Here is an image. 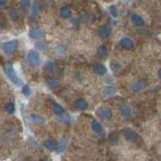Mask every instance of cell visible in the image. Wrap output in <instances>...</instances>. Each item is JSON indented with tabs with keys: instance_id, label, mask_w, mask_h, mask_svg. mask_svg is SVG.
Returning <instances> with one entry per match:
<instances>
[{
	"instance_id": "obj_8",
	"label": "cell",
	"mask_w": 161,
	"mask_h": 161,
	"mask_svg": "<svg viewBox=\"0 0 161 161\" xmlns=\"http://www.w3.org/2000/svg\"><path fill=\"white\" fill-rule=\"evenodd\" d=\"M119 44H120V47L125 50H131L134 48V42L132 40V38H130L128 36H124L121 38Z\"/></svg>"
},
{
	"instance_id": "obj_3",
	"label": "cell",
	"mask_w": 161,
	"mask_h": 161,
	"mask_svg": "<svg viewBox=\"0 0 161 161\" xmlns=\"http://www.w3.org/2000/svg\"><path fill=\"white\" fill-rule=\"evenodd\" d=\"M123 137L129 141V142H137L138 139H139V134L136 132V131L132 128H130V127H126L123 129Z\"/></svg>"
},
{
	"instance_id": "obj_5",
	"label": "cell",
	"mask_w": 161,
	"mask_h": 161,
	"mask_svg": "<svg viewBox=\"0 0 161 161\" xmlns=\"http://www.w3.org/2000/svg\"><path fill=\"white\" fill-rule=\"evenodd\" d=\"M27 60L28 63L33 65V67H37L40 64H42V57H40L39 53L35 49L29 50L27 53Z\"/></svg>"
},
{
	"instance_id": "obj_33",
	"label": "cell",
	"mask_w": 161,
	"mask_h": 161,
	"mask_svg": "<svg viewBox=\"0 0 161 161\" xmlns=\"http://www.w3.org/2000/svg\"><path fill=\"white\" fill-rule=\"evenodd\" d=\"M39 161H49V158H47V157H44V158H42V159H40Z\"/></svg>"
},
{
	"instance_id": "obj_30",
	"label": "cell",
	"mask_w": 161,
	"mask_h": 161,
	"mask_svg": "<svg viewBox=\"0 0 161 161\" xmlns=\"http://www.w3.org/2000/svg\"><path fill=\"white\" fill-rule=\"evenodd\" d=\"M20 4H21V6L24 9H28L30 7V5H31V3H30L29 1H26V0H23V1L20 2Z\"/></svg>"
},
{
	"instance_id": "obj_13",
	"label": "cell",
	"mask_w": 161,
	"mask_h": 161,
	"mask_svg": "<svg viewBox=\"0 0 161 161\" xmlns=\"http://www.w3.org/2000/svg\"><path fill=\"white\" fill-rule=\"evenodd\" d=\"M44 148H47L49 151H54L58 150V142L54 139H47L43 142Z\"/></svg>"
},
{
	"instance_id": "obj_26",
	"label": "cell",
	"mask_w": 161,
	"mask_h": 161,
	"mask_svg": "<svg viewBox=\"0 0 161 161\" xmlns=\"http://www.w3.org/2000/svg\"><path fill=\"white\" fill-rule=\"evenodd\" d=\"M55 68V64L53 62H47L44 65V69L45 70H53Z\"/></svg>"
},
{
	"instance_id": "obj_9",
	"label": "cell",
	"mask_w": 161,
	"mask_h": 161,
	"mask_svg": "<svg viewBox=\"0 0 161 161\" xmlns=\"http://www.w3.org/2000/svg\"><path fill=\"white\" fill-rule=\"evenodd\" d=\"M92 129L96 134L100 136V137H104L105 136V129L103 127V125L99 123L98 121H93L92 122Z\"/></svg>"
},
{
	"instance_id": "obj_17",
	"label": "cell",
	"mask_w": 161,
	"mask_h": 161,
	"mask_svg": "<svg viewBox=\"0 0 161 161\" xmlns=\"http://www.w3.org/2000/svg\"><path fill=\"white\" fill-rule=\"evenodd\" d=\"M59 15H60V17L68 19L72 16V10H70L69 7H68V6H63L59 9Z\"/></svg>"
},
{
	"instance_id": "obj_31",
	"label": "cell",
	"mask_w": 161,
	"mask_h": 161,
	"mask_svg": "<svg viewBox=\"0 0 161 161\" xmlns=\"http://www.w3.org/2000/svg\"><path fill=\"white\" fill-rule=\"evenodd\" d=\"M157 77L159 80H161V68L157 70Z\"/></svg>"
},
{
	"instance_id": "obj_7",
	"label": "cell",
	"mask_w": 161,
	"mask_h": 161,
	"mask_svg": "<svg viewBox=\"0 0 161 161\" xmlns=\"http://www.w3.org/2000/svg\"><path fill=\"white\" fill-rule=\"evenodd\" d=\"M2 48L6 54H12L17 49V42L16 40H9V42H4Z\"/></svg>"
},
{
	"instance_id": "obj_10",
	"label": "cell",
	"mask_w": 161,
	"mask_h": 161,
	"mask_svg": "<svg viewBox=\"0 0 161 161\" xmlns=\"http://www.w3.org/2000/svg\"><path fill=\"white\" fill-rule=\"evenodd\" d=\"M131 21H132V23L137 27H143L145 25L144 18L141 16V15L136 14V13L132 14V16H131Z\"/></svg>"
},
{
	"instance_id": "obj_2",
	"label": "cell",
	"mask_w": 161,
	"mask_h": 161,
	"mask_svg": "<svg viewBox=\"0 0 161 161\" xmlns=\"http://www.w3.org/2000/svg\"><path fill=\"white\" fill-rule=\"evenodd\" d=\"M96 115L101 120L109 121L113 117V111L111 110V108L107 107V106H101V107L97 108V110H96Z\"/></svg>"
},
{
	"instance_id": "obj_34",
	"label": "cell",
	"mask_w": 161,
	"mask_h": 161,
	"mask_svg": "<svg viewBox=\"0 0 161 161\" xmlns=\"http://www.w3.org/2000/svg\"><path fill=\"white\" fill-rule=\"evenodd\" d=\"M109 161H115V160H109Z\"/></svg>"
},
{
	"instance_id": "obj_1",
	"label": "cell",
	"mask_w": 161,
	"mask_h": 161,
	"mask_svg": "<svg viewBox=\"0 0 161 161\" xmlns=\"http://www.w3.org/2000/svg\"><path fill=\"white\" fill-rule=\"evenodd\" d=\"M5 73H6L7 77L10 79V80L15 85V86H20L21 85V80H20V78L18 77V75L16 73V70L14 69V68L12 67L11 64H6L4 67Z\"/></svg>"
},
{
	"instance_id": "obj_6",
	"label": "cell",
	"mask_w": 161,
	"mask_h": 161,
	"mask_svg": "<svg viewBox=\"0 0 161 161\" xmlns=\"http://www.w3.org/2000/svg\"><path fill=\"white\" fill-rule=\"evenodd\" d=\"M131 89H132L133 92H136V93L143 92V91H145L146 89H147V83L143 80H133L132 84H131Z\"/></svg>"
},
{
	"instance_id": "obj_20",
	"label": "cell",
	"mask_w": 161,
	"mask_h": 161,
	"mask_svg": "<svg viewBox=\"0 0 161 161\" xmlns=\"http://www.w3.org/2000/svg\"><path fill=\"white\" fill-rule=\"evenodd\" d=\"M53 112H54V114H57L58 116H59V115H63L64 113H65V111H64V109L60 106L59 104H58V103H53Z\"/></svg>"
},
{
	"instance_id": "obj_32",
	"label": "cell",
	"mask_w": 161,
	"mask_h": 161,
	"mask_svg": "<svg viewBox=\"0 0 161 161\" xmlns=\"http://www.w3.org/2000/svg\"><path fill=\"white\" fill-rule=\"evenodd\" d=\"M6 1L5 0H0V6H4V5H6Z\"/></svg>"
},
{
	"instance_id": "obj_22",
	"label": "cell",
	"mask_w": 161,
	"mask_h": 161,
	"mask_svg": "<svg viewBox=\"0 0 161 161\" xmlns=\"http://www.w3.org/2000/svg\"><path fill=\"white\" fill-rule=\"evenodd\" d=\"M30 119L33 123L35 124H43L44 123V118L42 117V116H38V115H31L30 116Z\"/></svg>"
},
{
	"instance_id": "obj_16",
	"label": "cell",
	"mask_w": 161,
	"mask_h": 161,
	"mask_svg": "<svg viewBox=\"0 0 161 161\" xmlns=\"http://www.w3.org/2000/svg\"><path fill=\"white\" fill-rule=\"evenodd\" d=\"M98 33L102 38H107L110 36V34H111V28L109 26H107V25H104V26L100 27Z\"/></svg>"
},
{
	"instance_id": "obj_11",
	"label": "cell",
	"mask_w": 161,
	"mask_h": 161,
	"mask_svg": "<svg viewBox=\"0 0 161 161\" xmlns=\"http://www.w3.org/2000/svg\"><path fill=\"white\" fill-rule=\"evenodd\" d=\"M43 35H44L43 31L38 27H33L29 30V36L33 39H36V40L42 39L43 37Z\"/></svg>"
},
{
	"instance_id": "obj_19",
	"label": "cell",
	"mask_w": 161,
	"mask_h": 161,
	"mask_svg": "<svg viewBox=\"0 0 161 161\" xmlns=\"http://www.w3.org/2000/svg\"><path fill=\"white\" fill-rule=\"evenodd\" d=\"M58 84H59V80L58 78H55V77H50L47 80V87L50 89L57 88L58 86Z\"/></svg>"
},
{
	"instance_id": "obj_28",
	"label": "cell",
	"mask_w": 161,
	"mask_h": 161,
	"mask_svg": "<svg viewBox=\"0 0 161 161\" xmlns=\"http://www.w3.org/2000/svg\"><path fill=\"white\" fill-rule=\"evenodd\" d=\"M21 92H22V94L24 95V96H29L30 95V92H31V91H30V88L28 87L27 85H25V86H23L22 87V90H21Z\"/></svg>"
},
{
	"instance_id": "obj_14",
	"label": "cell",
	"mask_w": 161,
	"mask_h": 161,
	"mask_svg": "<svg viewBox=\"0 0 161 161\" xmlns=\"http://www.w3.org/2000/svg\"><path fill=\"white\" fill-rule=\"evenodd\" d=\"M75 107L78 110H86L89 107V104L85 99H78L75 101Z\"/></svg>"
},
{
	"instance_id": "obj_23",
	"label": "cell",
	"mask_w": 161,
	"mask_h": 161,
	"mask_svg": "<svg viewBox=\"0 0 161 161\" xmlns=\"http://www.w3.org/2000/svg\"><path fill=\"white\" fill-rule=\"evenodd\" d=\"M58 118L59 120V122L64 123V124H68V123H69V121H70V117H69V115L68 113H64L63 115H59V116H58Z\"/></svg>"
},
{
	"instance_id": "obj_27",
	"label": "cell",
	"mask_w": 161,
	"mask_h": 161,
	"mask_svg": "<svg viewBox=\"0 0 161 161\" xmlns=\"http://www.w3.org/2000/svg\"><path fill=\"white\" fill-rule=\"evenodd\" d=\"M31 12L34 16H37L38 13H39V9H38V4L37 3H34L32 5V8H31Z\"/></svg>"
},
{
	"instance_id": "obj_24",
	"label": "cell",
	"mask_w": 161,
	"mask_h": 161,
	"mask_svg": "<svg viewBox=\"0 0 161 161\" xmlns=\"http://www.w3.org/2000/svg\"><path fill=\"white\" fill-rule=\"evenodd\" d=\"M109 13L111 14V16L116 18L118 17V8L116 5H111V6H109Z\"/></svg>"
},
{
	"instance_id": "obj_4",
	"label": "cell",
	"mask_w": 161,
	"mask_h": 161,
	"mask_svg": "<svg viewBox=\"0 0 161 161\" xmlns=\"http://www.w3.org/2000/svg\"><path fill=\"white\" fill-rule=\"evenodd\" d=\"M119 113L125 119H129L133 116L132 107L126 102H121L119 104Z\"/></svg>"
},
{
	"instance_id": "obj_15",
	"label": "cell",
	"mask_w": 161,
	"mask_h": 161,
	"mask_svg": "<svg viewBox=\"0 0 161 161\" xmlns=\"http://www.w3.org/2000/svg\"><path fill=\"white\" fill-rule=\"evenodd\" d=\"M68 142H69V139L67 136H62V138L59 140V143H58V152L60 153L63 152V151L65 149L68 145Z\"/></svg>"
},
{
	"instance_id": "obj_25",
	"label": "cell",
	"mask_w": 161,
	"mask_h": 161,
	"mask_svg": "<svg viewBox=\"0 0 161 161\" xmlns=\"http://www.w3.org/2000/svg\"><path fill=\"white\" fill-rule=\"evenodd\" d=\"M5 111H6L8 114L14 113V111H15V105L13 103H8V104H6V106H5Z\"/></svg>"
},
{
	"instance_id": "obj_21",
	"label": "cell",
	"mask_w": 161,
	"mask_h": 161,
	"mask_svg": "<svg viewBox=\"0 0 161 161\" xmlns=\"http://www.w3.org/2000/svg\"><path fill=\"white\" fill-rule=\"evenodd\" d=\"M103 94L105 97H112L116 94V89L114 87H106L103 91Z\"/></svg>"
},
{
	"instance_id": "obj_18",
	"label": "cell",
	"mask_w": 161,
	"mask_h": 161,
	"mask_svg": "<svg viewBox=\"0 0 161 161\" xmlns=\"http://www.w3.org/2000/svg\"><path fill=\"white\" fill-rule=\"evenodd\" d=\"M97 54L101 58H107L109 54V48L107 45H101V47H99V48L97 50Z\"/></svg>"
},
{
	"instance_id": "obj_12",
	"label": "cell",
	"mask_w": 161,
	"mask_h": 161,
	"mask_svg": "<svg viewBox=\"0 0 161 161\" xmlns=\"http://www.w3.org/2000/svg\"><path fill=\"white\" fill-rule=\"evenodd\" d=\"M93 72L98 75H101V77H103L106 74H107V68L105 67L103 64H97L94 65L93 68Z\"/></svg>"
},
{
	"instance_id": "obj_29",
	"label": "cell",
	"mask_w": 161,
	"mask_h": 161,
	"mask_svg": "<svg viewBox=\"0 0 161 161\" xmlns=\"http://www.w3.org/2000/svg\"><path fill=\"white\" fill-rule=\"evenodd\" d=\"M36 47H37L39 49H42V50L47 49V44L45 43V42H38L36 43Z\"/></svg>"
}]
</instances>
